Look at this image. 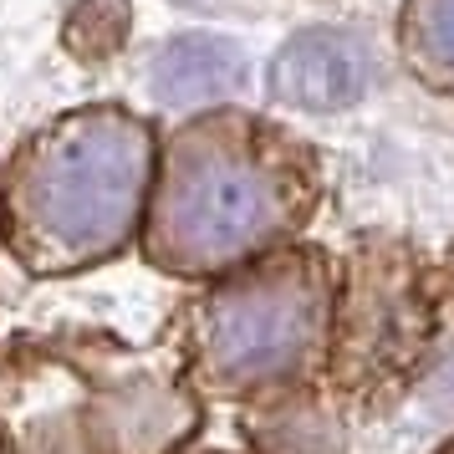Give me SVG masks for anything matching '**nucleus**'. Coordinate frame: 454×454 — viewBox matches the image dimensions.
Returning a JSON list of instances; mask_svg holds the SVG:
<instances>
[{
    "label": "nucleus",
    "instance_id": "obj_6",
    "mask_svg": "<svg viewBox=\"0 0 454 454\" xmlns=\"http://www.w3.org/2000/svg\"><path fill=\"white\" fill-rule=\"evenodd\" d=\"M240 77V57L230 42H174L153 62V82L168 98H200L209 87H225Z\"/></svg>",
    "mask_w": 454,
    "mask_h": 454
},
{
    "label": "nucleus",
    "instance_id": "obj_2",
    "mask_svg": "<svg viewBox=\"0 0 454 454\" xmlns=\"http://www.w3.org/2000/svg\"><path fill=\"white\" fill-rule=\"evenodd\" d=\"M266 123H194L184 138V164L174 174V209H164L159 230V261L168 266H209L230 261L246 246H261L266 235L286 225L291 200L276 164L261 148Z\"/></svg>",
    "mask_w": 454,
    "mask_h": 454
},
{
    "label": "nucleus",
    "instance_id": "obj_9",
    "mask_svg": "<svg viewBox=\"0 0 454 454\" xmlns=\"http://www.w3.org/2000/svg\"><path fill=\"white\" fill-rule=\"evenodd\" d=\"M413 5H424V36H429L424 51L444 57L454 77V0H413Z\"/></svg>",
    "mask_w": 454,
    "mask_h": 454
},
{
    "label": "nucleus",
    "instance_id": "obj_1",
    "mask_svg": "<svg viewBox=\"0 0 454 454\" xmlns=\"http://www.w3.org/2000/svg\"><path fill=\"white\" fill-rule=\"evenodd\" d=\"M148 164L144 123L118 113H82L46 133L21 164V235L26 255H46L36 266H77L87 255H107L128 235L138 205V179Z\"/></svg>",
    "mask_w": 454,
    "mask_h": 454
},
{
    "label": "nucleus",
    "instance_id": "obj_5",
    "mask_svg": "<svg viewBox=\"0 0 454 454\" xmlns=\"http://www.w3.org/2000/svg\"><path fill=\"white\" fill-rule=\"evenodd\" d=\"M281 98L301 107H342L368 87V51L332 31H307L276 57Z\"/></svg>",
    "mask_w": 454,
    "mask_h": 454
},
{
    "label": "nucleus",
    "instance_id": "obj_4",
    "mask_svg": "<svg viewBox=\"0 0 454 454\" xmlns=\"http://www.w3.org/2000/svg\"><path fill=\"white\" fill-rule=\"evenodd\" d=\"M398 255L368 250L348 286V317L337 327V357L348 378H378L424 342V301Z\"/></svg>",
    "mask_w": 454,
    "mask_h": 454
},
{
    "label": "nucleus",
    "instance_id": "obj_3",
    "mask_svg": "<svg viewBox=\"0 0 454 454\" xmlns=\"http://www.w3.org/2000/svg\"><path fill=\"white\" fill-rule=\"evenodd\" d=\"M322 270L311 261H276L255 281L209 301V378L220 388L276 383L301 368L317 337Z\"/></svg>",
    "mask_w": 454,
    "mask_h": 454
},
{
    "label": "nucleus",
    "instance_id": "obj_8",
    "mask_svg": "<svg viewBox=\"0 0 454 454\" xmlns=\"http://www.w3.org/2000/svg\"><path fill=\"white\" fill-rule=\"evenodd\" d=\"M77 26H87V36H72V51L77 57H107V51H118L123 26H128L123 0H82L67 31H77Z\"/></svg>",
    "mask_w": 454,
    "mask_h": 454
},
{
    "label": "nucleus",
    "instance_id": "obj_7",
    "mask_svg": "<svg viewBox=\"0 0 454 454\" xmlns=\"http://www.w3.org/2000/svg\"><path fill=\"white\" fill-rule=\"evenodd\" d=\"M266 454H342V429L327 409L317 403H291V409L266 413L261 424H250Z\"/></svg>",
    "mask_w": 454,
    "mask_h": 454
},
{
    "label": "nucleus",
    "instance_id": "obj_10",
    "mask_svg": "<svg viewBox=\"0 0 454 454\" xmlns=\"http://www.w3.org/2000/svg\"><path fill=\"white\" fill-rule=\"evenodd\" d=\"M444 454H454V444H450V450H444Z\"/></svg>",
    "mask_w": 454,
    "mask_h": 454
}]
</instances>
